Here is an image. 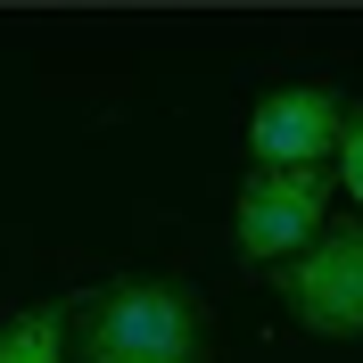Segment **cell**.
Segmentation results:
<instances>
[{
  "mask_svg": "<svg viewBox=\"0 0 363 363\" xmlns=\"http://www.w3.org/2000/svg\"><path fill=\"white\" fill-rule=\"evenodd\" d=\"M83 355L91 363H206V306L157 272L108 281L83 314Z\"/></svg>",
  "mask_w": 363,
  "mask_h": 363,
  "instance_id": "1",
  "label": "cell"
},
{
  "mask_svg": "<svg viewBox=\"0 0 363 363\" xmlns=\"http://www.w3.org/2000/svg\"><path fill=\"white\" fill-rule=\"evenodd\" d=\"M339 124H347V99L330 83H289L248 116V157L272 174H314L339 157Z\"/></svg>",
  "mask_w": 363,
  "mask_h": 363,
  "instance_id": "4",
  "label": "cell"
},
{
  "mask_svg": "<svg viewBox=\"0 0 363 363\" xmlns=\"http://www.w3.org/2000/svg\"><path fill=\"white\" fill-rule=\"evenodd\" d=\"M0 363H67V306H25L0 322Z\"/></svg>",
  "mask_w": 363,
  "mask_h": 363,
  "instance_id": "5",
  "label": "cell"
},
{
  "mask_svg": "<svg viewBox=\"0 0 363 363\" xmlns=\"http://www.w3.org/2000/svg\"><path fill=\"white\" fill-rule=\"evenodd\" d=\"M281 306L314 339H355L363 330V223H330L306 256H289Z\"/></svg>",
  "mask_w": 363,
  "mask_h": 363,
  "instance_id": "3",
  "label": "cell"
},
{
  "mask_svg": "<svg viewBox=\"0 0 363 363\" xmlns=\"http://www.w3.org/2000/svg\"><path fill=\"white\" fill-rule=\"evenodd\" d=\"M339 182H347V199L363 206V108H347V124H339Z\"/></svg>",
  "mask_w": 363,
  "mask_h": 363,
  "instance_id": "6",
  "label": "cell"
},
{
  "mask_svg": "<svg viewBox=\"0 0 363 363\" xmlns=\"http://www.w3.org/2000/svg\"><path fill=\"white\" fill-rule=\"evenodd\" d=\"M322 215H330V182L314 174H272L256 165L240 182V215H231V240L248 264H281V256H306L322 240Z\"/></svg>",
  "mask_w": 363,
  "mask_h": 363,
  "instance_id": "2",
  "label": "cell"
}]
</instances>
